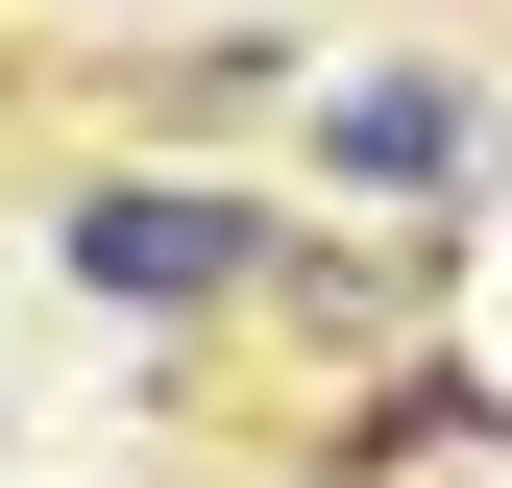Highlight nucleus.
<instances>
[{
    "label": "nucleus",
    "instance_id": "2",
    "mask_svg": "<svg viewBox=\"0 0 512 488\" xmlns=\"http://www.w3.org/2000/svg\"><path fill=\"white\" fill-rule=\"evenodd\" d=\"M317 147L415 196V171H464V74H342V98H317Z\"/></svg>",
    "mask_w": 512,
    "mask_h": 488
},
{
    "label": "nucleus",
    "instance_id": "1",
    "mask_svg": "<svg viewBox=\"0 0 512 488\" xmlns=\"http://www.w3.org/2000/svg\"><path fill=\"white\" fill-rule=\"evenodd\" d=\"M244 269H269V220L196 196V171H98L74 196V293L98 318H196V293H244Z\"/></svg>",
    "mask_w": 512,
    "mask_h": 488
}]
</instances>
